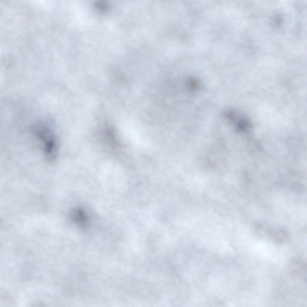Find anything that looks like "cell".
<instances>
[{
	"label": "cell",
	"instance_id": "cell-1",
	"mask_svg": "<svg viewBox=\"0 0 307 307\" xmlns=\"http://www.w3.org/2000/svg\"><path fill=\"white\" fill-rule=\"evenodd\" d=\"M33 130L42 144L46 158L49 160L54 159L57 145L56 136L52 130L46 123L41 121L35 124Z\"/></svg>",
	"mask_w": 307,
	"mask_h": 307
}]
</instances>
